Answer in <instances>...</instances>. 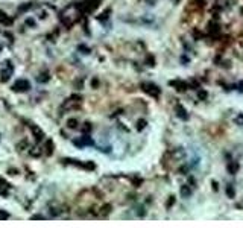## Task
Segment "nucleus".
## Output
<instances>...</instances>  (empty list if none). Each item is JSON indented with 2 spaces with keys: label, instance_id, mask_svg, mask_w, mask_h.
Here are the masks:
<instances>
[{
  "label": "nucleus",
  "instance_id": "f257e3e1",
  "mask_svg": "<svg viewBox=\"0 0 243 228\" xmlns=\"http://www.w3.org/2000/svg\"><path fill=\"white\" fill-rule=\"evenodd\" d=\"M81 9H79V5H71V6H67L62 12H61V21L64 23L65 26H71L73 23H76L79 20V15H81Z\"/></svg>",
  "mask_w": 243,
  "mask_h": 228
},
{
  "label": "nucleus",
  "instance_id": "f03ea898",
  "mask_svg": "<svg viewBox=\"0 0 243 228\" xmlns=\"http://www.w3.org/2000/svg\"><path fill=\"white\" fill-rule=\"evenodd\" d=\"M12 88H14V91L23 93V91H28V90L31 88V84H29V81H26V79H17V81L14 82Z\"/></svg>",
  "mask_w": 243,
  "mask_h": 228
},
{
  "label": "nucleus",
  "instance_id": "7ed1b4c3",
  "mask_svg": "<svg viewBox=\"0 0 243 228\" xmlns=\"http://www.w3.org/2000/svg\"><path fill=\"white\" fill-rule=\"evenodd\" d=\"M141 88L146 91V93H149L151 96H155V98H158V96H160V88H158L157 85H154V84L143 82V84H141Z\"/></svg>",
  "mask_w": 243,
  "mask_h": 228
},
{
  "label": "nucleus",
  "instance_id": "20e7f679",
  "mask_svg": "<svg viewBox=\"0 0 243 228\" xmlns=\"http://www.w3.org/2000/svg\"><path fill=\"white\" fill-rule=\"evenodd\" d=\"M12 72H14V67H12V64H6V67L2 70V81L3 82H6L9 78H11V75H12Z\"/></svg>",
  "mask_w": 243,
  "mask_h": 228
},
{
  "label": "nucleus",
  "instance_id": "39448f33",
  "mask_svg": "<svg viewBox=\"0 0 243 228\" xmlns=\"http://www.w3.org/2000/svg\"><path fill=\"white\" fill-rule=\"evenodd\" d=\"M31 129H32V132H34V135H35V139L40 142V140H43V137H44V134H43V131L38 128V126H35V125H31Z\"/></svg>",
  "mask_w": 243,
  "mask_h": 228
},
{
  "label": "nucleus",
  "instance_id": "423d86ee",
  "mask_svg": "<svg viewBox=\"0 0 243 228\" xmlns=\"http://www.w3.org/2000/svg\"><path fill=\"white\" fill-rule=\"evenodd\" d=\"M0 23H3V25H11L12 20H11L5 12H0Z\"/></svg>",
  "mask_w": 243,
  "mask_h": 228
},
{
  "label": "nucleus",
  "instance_id": "0eeeda50",
  "mask_svg": "<svg viewBox=\"0 0 243 228\" xmlns=\"http://www.w3.org/2000/svg\"><path fill=\"white\" fill-rule=\"evenodd\" d=\"M67 125H68V128L75 129V128H78V120L76 119H68L67 120Z\"/></svg>",
  "mask_w": 243,
  "mask_h": 228
},
{
  "label": "nucleus",
  "instance_id": "6e6552de",
  "mask_svg": "<svg viewBox=\"0 0 243 228\" xmlns=\"http://www.w3.org/2000/svg\"><path fill=\"white\" fill-rule=\"evenodd\" d=\"M37 79H38V82H47V81H49V73L44 72V73H41Z\"/></svg>",
  "mask_w": 243,
  "mask_h": 228
},
{
  "label": "nucleus",
  "instance_id": "1a4fd4ad",
  "mask_svg": "<svg viewBox=\"0 0 243 228\" xmlns=\"http://www.w3.org/2000/svg\"><path fill=\"white\" fill-rule=\"evenodd\" d=\"M176 111H179V116H181V119H184V120H185V119L188 117V116H187V114H184V112H185V110H184V108H182L181 105H179V106L176 108Z\"/></svg>",
  "mask_w": 243,
  "mask_h": 228
},
{
  "label": "nucleus",
  "instance_id": "9d476101",
  "mask_svg": "<svg viewBox=\"0 0 243 228\" xmlns=\"http://www.w3.org/2000/svg\"><path fill=\"white\" fill-rule=\"evenodd\" d=\"M228 169H230V172L234 175V173H236V170L238 169V164H236V163H230V164H228Z\"/></svg>",
  "mask_w": 243,
  "mask_h": 228
},
{
  "label": "nucleus",
  "instance_id": "9b49d317",
  "mask_svg": "<svg viewBox=\"0 0 243 228\" xmlns=\"http://www.w3.org/2000/svg\"><path fill=\"white\" fill-rule=\"evenodd\" d=\"M181 195H182L184 198H187V196H190V195H191V190H188V189L184 186V187H181Z\"/></svg>",
  "mask_w": 243,
  "mask_h": 228
},
{
  "label": "nucleus",
  "instance_id": "f8f14e48",
  "mask_svg": "<svg viewBox=\"0 0 243 228\" xmlns=\"http://www.w3.org/2000/svg\"><path fill=\"white\" fill-rule=\"evenodd\" d=\"M46 146H47V155H50V154L53 152V143H52L50 140H47V145H46Z\"/></svg>",
  "mask_w": 243,
  "mask_h": 228
},
{
  "label": "nucleus",
  "instance_id": "ddd939ff",
  "mask_svg": "<svg viewBox=\"0 0 243 228\" xmlns=\"http://www.w3.org/2000/svg\"><path fill=\"white\" fill-rule=\"evenodd\" d=\"M9 218V213L3 212V210H0V220H3V219H8Z\"/></svg>",
  "mask_w": 243,
  "mask_h": 228
},
{
  "label": "nucleus",
  "instance_id": "4468645a",
  "mask_svg": "<svg viewBox=\"0 0 243 228\" xmlns=\"http://www.w3.org/2000/svg\"><path fill=\"white\" fill-rule=\"evenodd\" d=\"M226 192H228V195H230L231 198H234V190H232V187H231V186H228V187H226Z\"/></svg>",
  "mask_w": 243,
  "mask_h": 228
},
{
  "label": "nucleus",
  "instance_id": "2eb2a0df",
  "mask_svg": "<svg viewBox=\"0 0 243 228\" xmlns=\"http://www.w3.org/2000/svg\"><path fill=\"white\" fill-rule=\"evenodd\" d=\"M29 8H31V5L28 3V5H23V6H20V8H18V11H26V9H29Z\"/></svg>",
  "mask_w": 243,
  "mask_h": 228
},
{
  "label": "nucleus",
  "instance_id": "dca6fc26",
  "mask_svg": "<svg viewBox=\"0 0 243 228\" xmlns=\"http://www.w3.org/2000/svg\"><path fill=\"white\" fill-rule=\"evenodd\" d=\"M91 129V126H90V123H85V126H84V131L87 132V131H90Z\"/></svg>",
  "mask_w": 243,
  "mask_h": 228
},
{
  "label": "nucleus",
  "instance_id": "f3484780",
  "mask_svg": "<svg viewBox=\"0 0 243 228\" xmlns=\"http://www.w3.org/2000/svg\"><path fill=\"white\" fill-rule=\"evenodd\" d=\"M141 128H144V122H143V120L138 122V129H141Z\"/></svg>",
  "mask_w": 243,
  "mask_h": 228
},
{
  "label": "nucleus",
  "instance_id": "a211bd4d",
  "mask_svg": "<svg viewBox=\"0 0 243 228\" xmlns=\"http://www.w3.org/2000/svg\"><path fill=\"white\" fill-rule=\"evenodd\" d=\"M32 219H44V216H41V214H35Z\"/></svg>",
  "mask_w": 243,
  "mask_h": 228
},
{
  "label": "nucleus",
  "instance_id": "6ab92c4d",
  "mask_svg": "<svg viewBox=\"0 0 243 228\" xmlns=\"http://www.w3.org/2000/svg\"><path fill=\"white\" fill-rule=\"evenodd\" d=\"M3 184H5V181H3V179H2V178H0V187H2V186H3Z\"/></svg>",
  "mask_w": 243,
  "mask_h": 228
}]
</instances>
